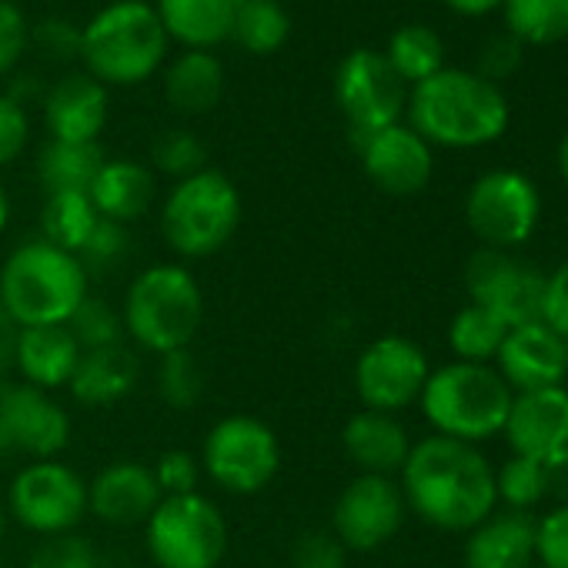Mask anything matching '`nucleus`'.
Segmentation results:
<instances>
[{
  "label": "nucleus",
  "mask_w": 568,
  "mask_h": 568,
  "mask_svg": "<svg viewBox=\"0 0 568 568\" xmlns=\"http://www.w3.org/2000/svg\"><path fill=\"white\" fill-rule=\"evenodd\" d=\"M402 495L422 521L445 531H471L498 505L488 458L475 445L445 435L412 445L402 465Z\"/></svg>",
  "instance_id": "obj_1"
},
{
  "label": "nucleus",
  "mask_w": 568,
  "mask_h": 568,
  "mask_svg": "<svg viewBox=\"0 0 568 568\" xmlns=\"http://www.w3.org/2000/svg\"><path fill=\"white\" fill-rule=\"evenodd\" d=\"M412 131L442 148H481L505 134L508 104L498 84L468 71H438L408 98Z\"/></svg>",
  "instance_id": "obj_2"
},
{
  "label": "nucleus",
  "mask_w": 568,
  "mask_h": 568,
  "mask_svg": "<svg viewBox=\"0 0 568 568\" xmlns=\"http://www.w3.org/2000/svg\"><path fill=\"white\" fill-rule=\"evenodd\" d=\"M88 298V271L78 254L38 237L14 247L0 267V305L18 328L68 325Z\"/></svg>",
  "instance_id": "obj_3"
},
{
  "label": "nucleus",
  "mask_w": 568,
  "mask_h": 568,
  "mask_svg": "<svg viewBox=\"0 0 568 568\" xmlns=\"http://www.w3.org/2000/svg\"><path fill=\"white\" fill-rule=\"evenodd\" d=\"M121 318L124 335L158 358L191 348L204 318L201 284L184 264H151L131 281Z\"/></svg>",
  "instance_id": "obj_4"
},
{
  "label": "nucleus",
  "mask_w": 568,
  "mask_h": 568,
  "mask_svg": "<svg viewBox=\"0 0 568 568\" xmlns=\"http://www.w3.org/2000/svg\"><path fill=\"white\" fill-rule=\"evenodd\" d=\"M168 34L144 0H118L81 31V61L101 84H141L161 64Z\"/></svg>",
  "instance_id": "obj_5"
},
{
  "label": "nucleus",
  "mask_w": 568,
  "mask_h": 568,
  "mask_svg": "<svg viewBox=\"0 0 568 568\" xmlns=\"http://www.w3.org/2000/svg\"><path fill=\"white\" fill-rule=\"evenodd\" d=\"M418 402L435 435L475 445L505 428L511 388L488 365L452 362L428 375Z\"/></svg>",
  "instance_id": "obj_6"
},
{
  "label": "nucleus",
  "mask_w": 568,
  "mask_h": 568,
  "mask_svg": "<svg viewBox=\"0 0 568 568\" xmlns=\"http://www.w3.org/2000/svg\"><path fill=\"white\" fill-rule=\"evenodd\" d=\"M241 224V194L221 171H197L171 187L161 207V234L181 257L217 254Z\"/></svg>",
  "instance_id": "obj_7"
},
{
  "label": "nucleus",
  "mask_w": 568,
  "mask_h": 568,
  "mask_svg": "<svg viewBox=\"0 0 568 568\" xmlns=\"http://www.w3.org/2000/svg\"><path fill=\"white\" fill-rule=\"evenodd\" d=\"M144 525L158 568H217L227 551V521L201 491L161 498Z\"/></svg>",
  "instance_id": "obj_8"
},
{
  "label": "nucleus",
  "mask_w": 568,
  "mask_h": 568,
  "mask_svg": "<svg viewBox=\"0 0 568 568\" xmlns=\"http://www.w3.org/2000/svg\"><path fill=\"white\" fill-rule=\"evenodd\" d=\"M201 468L231 495H257L281 468L277 435L254 415H227L207 432Z\"/></svg>",
  "instance_id": "obj_9"
},
{
  "label": "nucleus",
  "mask_w": 568,
  "mask_h": 568,
  "mask_svg": "<svg viewBox=\"0 0 568 568\" xmlns=\"http://www.w3.org/2000/svg\"><path fill=\"white\" fill-rule=\"evenodd\" d=\"M8 511L38 535L74 531L88 515V481L58 458L31 462L11 481Z\"/></svg>",
  "instance_id": "obj_10"
},
{
  "label": "nucleus",
  "mask_w": 568,
  "mask_h": 568,
  "mask_svg": "<svg viewBox=\"0 0 568 568\" xmlns=\"http://www.w3.org/2000/svg\"><path fill=\"white\" fill-rule=\"evenodd\" d=\"M465 217L485 247L508 251L535 234L541 217V197L525 174L488 171L471 184Z\"/></svg>",
  "instance_id": "obj_11"
},
{
  "label": "nucleus",
  "mask_w": 568,
  "mask_h": 568,
  "mask_svg": "<svg viewBox=\"0 0 568 568\" xmlns=\"http://www.w3.org/2000/svg\"><path fill=\"white\" fill-rule=\"evenodd\" d=\"M465 288L475 305L495 312L508 328L541 322L545 274L508 251L478 247L465 264Z\"/></svg>",
  "instance_id": "obj_12"
},
{
  "label": "nucleus",
  "mask_w": 568,
  "mask_h": 568,
  "mask_svg": "<svg viewBox=\"0 0 568 568\" xmlns=\"http://www.w3.org/2000/svg\"><path fill=\"white\" fill-rule=\"evenodd\" d=\"M335 98L352 124V138L385 131L402 121L408 104L405 81L378 51H352L335 74Z\"/></svg>",
  "instance_id": "obj_13"
},
{
  "label": "nucleus",
  "mask_w": 568,
  "mask_h": 568,
  "mask_svg": "<svg viewBox=\"0 0 568 568\" xmlns=\"http://www.w3.org/2000/svg\"><path fill=\"white\" fill-rule=\"evenodd\" d=\"M432 368L425 352L402 335L375 338L355 362V392L372 412H402L422 398Z\"/></svg>",
  "instance_id": "obj_14"
},
{
  "label": "nucleus",
  "mask_w": 568,
  "mask_h": 568,
  "mask_svg": "<svg viewBox=\"0 0 568 568\" xmlns=\"http://www.w3.org/2000/svg\"><path fill=\"white\" fill-rule=\"evenodd\" d=\"M405 508L402 485L388 475H358L335 498L332 531L348 551H375L398 535Z\"/></svg>",
  "instance_id": "obj_15"
},
{
  "label": "nucleus",
  "mask_w": 568,
  "mask_h": 568,
  "mask_svg": "<svg viewBox=\"0 0 568 568\" xmlns=\"http://www.w3.org/2000/svg\"><path fill=\"white\" fill-rule=\"evenodd\" d=\"M352 141L362 154V168L368 181L378 191L392 197H412L428 187L435 158H432V144L418 131L405 124H392L385 131L352 138Z\"/></svg>",
  "instance_id": "obj_16"
},
{
  "label": "nucleus",
  "mask_w": 568,
  "mask_h": 568,
  "mask_svg": "<svg viewBox=\"0 0 568 568\" xmlns=\"http://www.w3.org/2000/svg\"><path fill=\"white\" fill-rule=\"evenodd\" d=\"M0 418H4L11 452H24L34 462L58 458L71 442L68 412L34 385L0 388Z\"/></svg>",
  "instance_id": "obj_17"
},
{
  "label": "nucleus",
  "mask_w": 568,
  "mask_h": 568,
  "mask_svg": "<svg viewBox=\"0 0 568 568\" xmlns=\"http://www.w3.org/2000/svg\"><path fill=\"white\" fill-rule=\"evenodd\" d=\"M495 362V372L515 392L558 388L568 378V338H561L541 322L518 325L505 335Z\"/></svg>",
  "instance_id": "obj_18"
},
{
  "label": "nucleus",
  "mask_w": 568,
  "mask_h": 568,
  "mask_svg": "<svg viewBox=\"0 0 568 568\" xmlns=\"http://www.w3.org/2000/svg\"><path fill=\"white\" fill-rule=\"evenodd\" d=\"M505 438L521 458H548L568 448V388H538L511 395Z\"/></svg>",
  "instance_id": "obj_19"
},
{
  "label": "nucleus",
  "mask_w": 568,
  "mask_h": 568,
  "mask_svg": "<svg viewBox=\"0 0 568 568\" xmlns=\"http://www.w3.org/2000/svg\"><path fill=\"white\" fill-rule=\"evenodd\" d=\"M161 505V488L148 465L111 462L88 481V511L108 525H144Z\"/></svg>",
  "instance_id": "obj_20"
},
{
  "label": "nucleus",
  "mask_w": 568,
  "mask_h": 568,
  "mask_svg": "<svg viewBox=\"0 0 568 568\" xmlns=\"http://www.w3.org/2000/svg\"><path fill=\"white\" fill-rule=\"evenodd\" d=\"M44 121L51 141L64 144H98V134L108 124V91L91 74H68L61 78L48 101Z\"/></svg>",
  "instance_id": "obj_21"
},
{
  "label": "nucleus",
  "mask_w": 568,
  "mask_h": 568,
  "mask_svg": "<svg viewBox=\"0 0 568 568\" xmlns=\"http://www.w3.org/2000/svg\"><path fill=\"white\" fill-rule=\"evenodd\" d=\"M535 518L528 511H491L468 531L465 568H531Z\"/></svg>",
  "instance_id": "obj_22"
},
{
  "label": "nucleus",
  "mask_w": 568,
  "mask_h": 568,
  "mask_svg": "<svg viewBox=\"0 0 568 568\" xmlns=\"http://www.w3.org/2000/svg\"><path fill=\"white\" fill-rule=\"evenodd\" d=\"M342 445H345V455L362 468V475H388V478L402 471L412 452L405 425L395 415L372 412V408H362L358 415L345 422Z\"/></svg>",
  "instance_id": "obj_23"
},
{
  "label": "nucleus",
  "mask_w": 568,
  "mask_h": 568,
  "mask_svg": "<svg viewBox=\"0 0 568 568\" xmlns=\"http://www.w3.org/2000/svg\"><path fill=\"white\" fill-rule=\"evenodd\" d=\"M78 362H81V345L68 325L21 328L18 348H14V365L21 368L28 385L41 388V392L68 388Z\"/></svg>",
  "instance_id": "obj_24"
},
{
  "label": "nucleus",
  "mask_w": 568,
  "mask_h": 568,
  "mask_svg": "<svg viewBox=\"0 0 568 568\" xmlns=\"http://www.w3.org/2000/svg\"><path fill=\"white\" fill-rule=\"evenodd\" d=\"M138 375H141V365H138L134 352L121 342V345L81 352V362H78L68 388L88 408H111L134 392Z\"/></svg>",
  "instance_id": "obj_25"
},
{
  "label": "nucleus",
  "mask_w": 568,
  "mask_h": 568,
  "mask_svg": "<svg viewBox=\"0 0 568 568\" xmlns=\"http://www.w3.org/2000/svg\"><path fill=\"white\" fill-rule=\"evenodd\" d=\"M158 18L168 38L187 51H211L231 38L237 0H158Z\"/></svg>",
  "instance_id": "obj_26"
},
{
  "label": "nucleus",
  "mask_w": 568,
  "mask_h": 568,
  "mask_svg": "<svg viewBox=\"0 0 568 568\" xmlns=\"http://www.w3.org/2000/svg\"><path fill=\"white\" fill-rule=\"evenodd\" d=\"M91 201L101 217L128 224L141 217L154 201V178L138 161H104L91 184Z\"/></svg>",
  "instance_id": "obj_27"
},
{
  "label": "nucleus",
  "mask_w": 568,
  "mask_h": 568,
  "mask_svg": "<svg viewBox=\"0 0 568 568\" xmlns=\"http://www.w3.org/2000/svg\"><path fill=\"white\" fill-rule=\"evenodd\" d=\"M168 104L181 114H204L217 108L224 94V68L211 51H187L181 54L164 78Z\"/></svg>",
  "instance_id": "obj_28"
},
{
  "label": "nucleus",
  "mask_w": 568,
  "mask_h": 568,
  "mask_svg": "<svg viewBox=\"0 0 568 568\" xmlns=\"http://www.w3.org/2000/svg\"><path fill=\"white\" fill-rule=\"evenodd\" d=\"M101 214L91 201L88 191H58L48 194L44 211H41V227H44V241L78 254L84 247V241L91 237V231L98 227Z\"/></svg>",
  "instance_id": "obj_29"
},
{
  "label": "nucleus",
  "mask_w": 568,
  "mask_h": 568,
  "mask_svg": "<svg viewBox=\"0 0 568 568\" xmlns=\"http://www.w3.org/2000/svg\"><path fill=\"white\" fill-rule=\"evenodd\" d=\"M101 168H104V154L98 144H64V141H51L41 151V164H38L48 194L91 191Z\"/></svg>",
  "instance_id": "obj_30"
},
{
  "label": "nucleus",
  "mask_w": 568,
  "mask_h": 568,
  "mask_svg": "<svg viewBox=\"0 0 568 568\" xmlns=\"http://www.w3.org/2000/svg\"><path fill=\"white\" fill-rule=\"evenodd\" d=\"M508 332L511 328L495 312H488V308H481V305L471 302V305H465L452 318V325H448V345L458 355V362L488 365L498 355V348H501V342H505Z\"/></svg>",
  "instance_id": "obj_31"
},
{
  "label": "nucleus",
  "mask_w": 568,
  "mask_h": 568,
  "mask_svg": "<svg viewBox=\"0 0 568 568\" xmlns=\"http://www.w3.org/2000/svg\"><path fill=\"white\" fill-rule=\"evenodd\" d=\"M292 34V21L277 0H237L231 38L251 54H274Z\"/></svg>",
  "instance_id": "obj_32"
},
{
  "label": "nucleus",
  "mask_w": 568,
  "mask_h": 568,
  "mask_svg": "<svg viewBox=\"0 0 568 568\" xmlns=\"http://www.w3.org/2000/svg\"><path fill=\"white\" fill-rule=\"evenodd\" d=\"M385 58H388L392 71L405 84H422V81L435 78L445 68L442 38L432 28H422V24H408V28L395 31Z\"/></svg>",
  "instance_id": "obj_33"
},
{
  "label": "nucleus",
  "mask_w": 568,
  "mask_h": 568,
  "mask_svg": "<svg viewBox=\"0 0 568 568\" xmlns=\"http://www.w3.org/2000/svg\"><path fill=\"white\" fill-rule=\"evenodd\" d=\"M508 31L521 44H555L568 38V0H501Z\"/></svg>",
  "instance_id": "obj_34"
},
{
  "label": "nucleus",
  "mask_w": 568,
  "mask_h": 568,
  "mask_svg": "<svg viewBox=\"0 0 568 568\" xmlns=\"http://www.w3.org/2000/svg\"><path fill=\"white\" fill-rule=\"evenodd\" d=\"M158 395L178 412H187V408H194L201 402V395H204V368H201V362L194 358L191 348L161 355V362H158Z\"/></svg>",
  "instance_id": "obj_35"
},
{
  "label": "nucleus",
  "mask_w": 568,
  "mask_h": 568,
  "mask_svg": "<svg viewBox=\"0 0 568 568\" xmlns=\"http://www.w3.org/2000/svg\"><path fill=\"white\" fill-rule=\"evenodd\" d=\"M495 491L511 511H528L538 501L548 498V481H545V462L541 458H521L511 455L498 471H495Z\"/></svg>",
  "instance_id": "obj_36"
},
{
  "label": "nucleus",
  "mask_w": 568,
  "mask_h": 568,
  "mask_svg": "<svg viewBox=\"0 0 568 568\" xmlns=\"http://www.w3.org/2000/svg\"><path fill=\"white\" fill-rule=\"evenodd\" d=\"M71 335L78 338L81 352L91 348H108V345H121L124 342V318L114 305H108L104 298H84L78 305V312L68 322Z\"/></svg>",
  "instance_id": "obj_37"
},
{
  "label": "nucleus",
  "mask_w": 568,
  "mask_h": 568,
  "mask_svg": "<svg viewBox=\"0 0 568 568\" xmlns=\"http://www.w3.org/2000/svg\"><path fill=\"white\" fill-rule=\"evenodd\" d=\"M128 244H131V241H128L124 224L101 217L98 227L91 231V237L84 241V247L78 251V261H81V267L88 271V277H91V274H108V271H114V267L124 264Z\"/></svg>",
  "instance_id": "obj_38"
},
{
  "label": "nucleus",
  "mask_w": 568,
  "mask_h": 568,
  "mask_svg": "<svg viewBox=\"0 0 568 568\" xmlns=\"http://www.w3.org/2000/svg\"><path fill=\"white\" fill-rule=\"evenodd\" d=\"M28 568H98V551L78 531L44 535L41 545L31 551Z\"/></svg>",
  "instance_id": "obj_39"
},
{
  "label": "nucleus",
  "mask_w": 568,
  "mask_h": 568,
  "mask_svg": "<svg viewBox=\"0 0 568 568\" xmlns=\"http://www.w3.org/2000/svg\"><path fill=\"white\" fill-rule=\"evenodd\" d=\"M204 158H207V151H204L201 138L191 134V131H168L154 144V164H158V171H164L168 178H178V181L204 171Z\"/></svg>",
  "instance_id": "obj_40"
},
{
  "label": "nucleus",
  "mask_w": 568,
  "mask_h": 568,
  "mask_svg": "<svg viewBox=\"0 0 568 568\" xmlns=\"http://www.w3.org/2000/svg\"><path fill=\"white\" fill-rule=\"evenodd\" d=\"M151 475H154V481L161 488V498L194 495L197 491V481H201V458H194L184 448H171V452H161L158 455Z\"/></svg>",
  "instance_id": "obj_41"
},
{
  "label": "nucleus",
  "mask_w": 568,
  "mask_h": 568,
  "mask_svg": "<svg viewBox=\"0 0 568 568\" xmlns=\"http://www.w3.org/2000/svg\"><path fill=\"white\" fill-rule=\"evenodd\" d=\"M292 565L295 568H345L348 548L335 538L332 528H312L295 541Z\"/></svg>",
  "instance_id": "obj_42"
},
{
  "label": "nucleus",
  "mask_w": 568,
  "mask_h": 568,
  "mask_svg": "<svg viewBox=\"0 0 568 568\" xmlns=\"http://www.w3.org/2000/svg\"><path fill=\"white\" fill-rule=\"evenodd\" d=\"M535 558L541 568H568V505L535 521Z\"/></svg>",
  "instance_id": "obj_43"
},
{
  "label": "nucleus",
  "mask_w": 568,
  "mask_h": 568,
  "mask_svg": "<svg viewBox=\"0 0 568 568\" xmlns=\"http://www.w3.org/2000/svg\"><path fill=\"white\" fill-rule=\"evenodd\" d=\"M34 44L44 58L51 61H74L81 58V31L71 24V21H61V18H48L34 28Z\"/></svg>",
  "instance_id": "obj_44"
},
{
  "label": "nucleus",
  "mask_w": 568,
  "mask_h": 568,
  "mask_svg": "<svg viewBox=\"0 0 568 568\" xmlns=\"http://www.w3.org/2000/svg\"><path fill=\"white\" fill-rule=\"evenodd\" d=\"M28 138H31V124H28L24 108L14 98L0 94V168L21 158V151L28 148Z\"/></svg>",
  "instance_id": "obj_45"
},
{
  "label": "nucleus",
  "mask_w": 568,
  "mask_h": 568,
  "mask_svg": "<svg viewBox=\"0 0 568 568\" xmlns=\"http://www.w3.org/2000/svg\"><path fill=\"white\" fill-rule=\"evenodd\" d=\"M541 325L568 338V261L545 274V295H541Z\"/></svg>",
  "instance_id": "obj_46"
},
{
  "label": "nucleus",
  "mask_w": 568,
  "mask_h": 568,
  "mask_svg": "<svg viewBox=\"0 0 568 568\" xmlns=\"http://www.w3.org/2000/svg\"><path fill=\"white\" fill-rule=\"evenodd\" d=\"M28 48V21L14 0H0V74L11 71Z\"/></svg>",
  "instance_id": "obj_47"
},
{
  "label": "nucleus",
  "mask_w": 568,
  "mask_h": 568,
  "mask_svg": "<svg viewBox=\"0 0 568 568\" xmlns=\"http://www.w3.org/2000/svg\"><path fill=\"white\" fill-rule=\"evenodd\" d=\"M521 64V41L515 38H491L485 48H481V58H478V78L485 81H505L518 71Z\"/></svg>",
  "instance_id": "obj_48"
},
{
  "label": "nucleus",
  "mask_w": 568,
  "mask_h": 568,
  "mask_svg": "<svg viewBox=\"0 0 568 568\" xmlns=\"http://www.w3.org/2000/svg\"><path fill=\"white\" fill-rule=\"evenodd\" d=\"M545 462V481H548V495L558 498V505H568V448L541 458Z\"/></svg>",
  "instance_id": "obj_49"
},
{
  "label": "nucleus",
  "mask_w": 568,
  "mask_h": 568,
  "mask_svg": "<svg viewBox=\"0 0 568 568\" xmlns=\"http://www.w3.org/2000/svg\"><path fill=\"white\" fill-rule=\"evenodd\" d=\"M18 335H21V328H18V322L8 315V308L0 305V368H8V365H14V348H18Z\"/></svg>",
  "instance_id": "obj_50"
},
{
  "label": "nucleus",
  "mask_w": 568,
  "mask_h": 568,
  "mask_svg": "<svg viewBox=\"0 0 568 568\" xmlns=\"http://www.w3.org/2000/svg\"><path fill=\"white\" fill-rule=\"evenodd\" d=\"M445 4L458 14H468V18H478V14H488L495 11L501 0H445Z\"/></svg>",
  "instance_id": "obj_51"
},
{
  "label": "nucleus",
  "mask_w": 568,
  "mask_h": 568,
  "mask_svg": "<svg viewBox=\"0 0 568 568\" xmlns=\"http://www.w3.org/2000/svg\"><path fill=\"white\" fill-rule=\"evenodd\" d=\"M558 171H561V178H565V184H568V134H565L561 144H558Z\"/></svg>",
  "instance_id": "obj_52"
},
{
  "label": "nucleus",
  "mask_w": 568,
  "mask_h": 568,
  "mask_svg": "<svg viewBox=\"0 0 568 568\" xmlns=\"http://www.w3.org/2000/svg\"><path fill=\"white\" fill-rule=\"evenodd\" d=\"M8 217H11V201H8V191L0 187V231L8 227Z\"/></svg>",
  "instance_id": "obj_53"
},
{
  "label": "nucleus",
  "mask_w": 568,
  "mask_h": 568,
  "mask_svg": "<svg viewBox=\"0 0 568 568\" xmlns=\"http://www.w3.org/2000/svg\"><path fill=\"white\" fill-rule=\"evenodd\" d=\"M4 388V385H0ZM11 452V445H8V432H4V418H0V455H8Z\"/></svg>",
  "instance_id": "obj_54"
},
{
  "label": "nucleus",
  "mask_w": 568,
  "mask_h": 568,
  "mask_svg": "<svg viewBox=\"0 0 568 568\" xmlns=\"http://www.w3.org/2000/svg\"><path fill=\"white\" fill-rule=\"evenodd\" d=\"M4 528H8V508L0 501V538H4Z\"/></svg>",
  "instance_id": "obj_55"
},
{
  "label": "nucleus",
  "mask_w": 568,
  "mask_h": 568,
  "mask_svg": "<svg viewBox=\"0 0 568 568\" xmlns=\"http://www.w3.org/2000/svg\"><path fill=\"white\" fill-rule=\"evenodd\" d=\"M0 568H4V558H0Z\"/></svg>",
  "instance_id": "obj_56"
},
{
  "label": "nucleus",
  "mask_w": 568,
  "mask_h": 568,
  "mask_svg": "<svg viewBox=\"0 0 568 568\" xmlns=\"http://www.w3.org/2000/svg\"><path fill=\"white\" fill-rule=\"evenodd\" d=\"M0 375H4V368H0ZM0 385H4V382H0Z\"/></svg>",
  "instance_id": "obj_57"
},
{
  "label": "nucleus",
  "mask_w": 568,
  "mask_h": 568,
  "mask_svg": "<svg viewBox=\"0 0 568 568\" xmlns=\"http://www.w3.org/2000/svg\"><path fill=\"white\" fill-rule=\"evenodd\" d=\"M538 568H541V565H538Z\"/></svg>",
  "instance_id": "obj_58"
}]
</instances>
